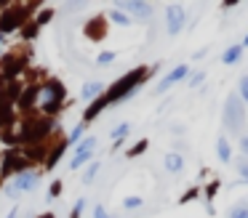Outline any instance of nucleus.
Here are the masks:
<instances>
[{
	"instance_id": "1",
	"label": "nucleus",
	"mask_w": 248,
	"mask_h": 218,
	"mask_svg": "<svg viewBox=\"0 0 248 218\" xmlns=\"http://www.w3.org/2000/svg\"><path fill=\"white\" fill-rule=\"evenodd\" d=\"M221 120H224V128L232 133V136H243V125H246V104L240 101L237 90L227 93V99H224V112H221Z\"/></svg>"
},
{
	"instance_id": "2",
	"label": "nucleus",
	"mask_w": 248,
	"mask_h": 218,
	"mask_svg": "<svg viewBox=\"0 0 248 218\" xmlns=\"http://www.w3.org/2000/svg\"><path fill=\"white\" fill-rule=\"evenodd\" d=\"M144 77H147V69H134V72L125 74L123 80H118V83H115V88H109L107 99H102L104 106H107L109 101H118V99H128V96H134L136 90H139V85H141V80H144Z\"/></svg>"
},
{
	"instance_id": "3",
	"label": "nucleus",
	"mask_w": 248,
	"mask_h": 218,
	"mask_svg": "<svg viewBox=\"0 0 248 218\" xmlns=\"http://www.w3.org/2000/svg\"><path fill=\"white\" fill-rule=\"evenodd\" d=\"M184 24H187V11H184V5L171 3L166 8V32L168 35H179L184 29Z\"/></svg>"
},
{
	"instance_id": "4",
	"label": "nucleus",
	"mask_w": 248,
	"mask_h": 218,
	"mask_svg": "<svg viewBox=\"0 0 248 218\" xmlns=\"http://www.w3.org/2000/svg\"><path fill=\"white\" fill-rule=\"evenodd\" d=\"M118 11L131 14V16H136V19H141V21L152 19V14H155V8H152L150 3H144V0H118Z\"/></svg>"
},
{
	"instance_id": "5",
	"label": "nucleus",
	"mask_w": 248,
	"mask_h": 218,
	"mask_svg": "<svg viewBox=\"0 0 248 218\" xmlns=\"http://www.w3.org/2000/svg\"><path fill=\"white\" fill-rule=\"evenodd\" d=\"M189 77V64H179V67H173L171 72L166 74V77L157 83V88H155V93L160 96V93H166L168 88H173L176 83H182V80H187Z\"/></svg>"
},
{
	"instance_id": "6",
	"label": "nucleus",
	"mask_w": 248,
	"mask_h": 218,
	"mask_svg": "<svg viewBox=\"0 0 248 218\" xmlns=\"http://www.w3.org/2000/svg\"><path fill=\"white\" fill-rule=\"evenodd\" d=\"M38 173H32V170H19V175L14 178V189L16 191H32L35 186H38Z\"/></svg>"
},
{
	"instance_id": "7",
	"label": "nucleus",
	"mask_w": 248,
	"mask_h": 218,
	"mask_svg": "<svg viewBox=\"0 0 248 218\" xmlns=\"http://www.w3.org/2000/svg\"><path fill=\"white\" fill-rule=\"evenodd\" d=\"M59 96H62L59 83L46 85V90H43V109L46 112H56V109H59Z\"/></svg>"
},
{
	"instance_id": "8",
	"label": "nucleus",
	"mask_w": 248,
	"mask_h": 218,
	"mask_svg": "<svg viewBox=\"0 0 248 218\" xmlns=\"http://www.w3.org/2000/svg\"><path fill=\"white\" fill-rule=\"evenodd\" d=\"M19 24H22V11H19V8L6 11V14L0 16V35H6V32L16 29Z\"/></svg>"
},
{
	"instance_id": "9",
	"label": "nucleus",
	"mask_w": 248,
	"mask_h": 218,
	"mask_svg": "<svg viewBox=\"0 0 248 218\" xmlns=\"http://www.w3.org/2000/svg\"><path fill=\"white\" fill-rule=\"evenodd\" d=\"M163 165H166L168 173L176 175V173H182V170H184V157H182L179 152H168L166 160H163Z\"/></svg>"
},
{
	"instance_id": "10",
	"label": "nucleus",
	"mask_w": 248,
	"mask_h": 218,
	"mask_svg": "<svg viewBox=\"0 0 248 218\" xmlns=\"http://www.w3.org/2000/svg\"><path fill=\"white\" fill-rule=\"evenodd\" d=\"M216 154H219L221 162H230L232 160V146H230V141H227V136L216 138Z\"/></svg>"
},
{
	"instance_id": "11",
	"label": "nucleus",
	"mask_w": 248,
	"mask_h": 218,
	"mask_svg": "<svg viewBox=\"0 0 248 218\" xmlns=\"http://www.w3.org/2000/svg\"><path fill=\"white\" fill-rule=\"evenodd\" d=\"M102 90H104V83H86V85H83V90H80V96L86 101H93L96 96H102Z\"/></svg>"
},
{
	"instance_id": "12",
	"label": "nucleus",
	"mask_w": 248,
	"mask_h": 218,
	"mask_svg": "<svg viewBox=\"0 0 248 218\" xmlns=\"http://www.w3.org/2000/svg\"><path fill=\"white\" fill-rule=\"evenodd\" d=\"M243 56V45H230L224 53H221V61L224 64H237Z\"/></svg>"
},
{
	"instance_id": "13",
	"label": "nucleus",
	"mask_w": 248,
	"mask_h": 218,
	"mask_svg": "<svg viewBox=\"0 0 248 218\" xmlns=\"http://www.w3.org/2000/svg\"><path fill=\"white\" fill-rule=\"evenodd\" d=\"M91 154H93V149H80V146H78V152H75V157H72L70 168H80V165H86L88 160H91Z\"/></svg>"
},
{
	"instance_id": "14",
	"label": "nucleus",
	"mask_w": 248,
	"mask_h": 218,
	"mask_svg": "<svg viewBox=\"0 0 248 218\" xmlns=\"http://www.w3.org/2000/svg\"><path fill=\"white\" fill-rule=\"evenodd\" d=\"M109 19H112L118 27H128V24H131V16H128V14H123V11H118V8L109 11Z\"/></svg>"
},
{
	"instance_id": "15",
	"label": "nucleus",
	"mask_w": 248,
	"mask_h": 218,
	"mask_svg": "<svg viewBox=\"0 0 248 218\" xmlns=\"http://www.w3.org/2000/svg\"><path fill=\"white\" fill-rule=\"evenodd\" d=\"M227 218H248V205H246V202H237V205H232L230 213H227Z\"/></svg>"
},
{
	"instance_id": "16",
	"label": "nucleus",
	"mask_w": 248,
	"mask_h": 218,
	"mask_svg": "<svg viewBox=\"0 0 248 218\" xmlns=\"http://www.w3.org/2000/svg\"><path fill=\"white\" fill-rule=\"evenodd\" d=\"M235 170H237V175H240V181H246V184H248V157L235 160Z\"/></svg>"
},
{
	"instance_id": "17",
	"label": "nucleus",
	"mask_w": 248,
	"mask_h": 218,
	"mask_svg": "<svg viewBox=\"0 0 248 218\" xmlns=\"http://www.w3.org/2000/svg\"><path fill=\"white\" fill-rule=\"evenodd\" d=\"M128 133H131V125H128V122H120V125L115 128V131L109 133V136H112V141H120V138H125Z\"/></svg>"
},
{
	"instance_id": "18",
	"label": "nucleus",
	"mask_w": 248,
	"mask_h": 218,
	"mask_svg": "<svg viewBox=\"0 0 248 218\" xmlns=\"http://www.w3.org/2000/svg\"><path fill=\"white\" fill-rule=\"evenodd\" d=\"M237 96H240L243 104H248V74H243L240 83H237Z\"/></svg>"
},
{
	"instance_id": "19",
	"label": "nucleus",
	"mask_w": 248,
	"mask_h": 218,
	"mask_svg": "<svg viewBox=\"0 0 248 218\" xmlns=\"http://www.w3.org/2000/svg\"><path fill=\"white\" fill-rule=\"evenodd\" d=\"M141 205H144V200H141V197H125V200H123L125 210H136V207H141Z\"/></svg>"
},
{
	"instance_id": "20",
	"label": "nucleus",
	"mask_w": 248,
	"mask_h": 218,
	"mask_svg": "<svg viewBox=\"0 0 248 218\" xmlns=\"http://www.w3.org/2000/svg\"><path fill=\"white\" fill-rule=\"evenodd\" d=\"M96 173H99V162L88 165V170H86V173H83V184H91V181L96 178Z\"/></svg>"
},
{
	"instance_id": "21",
	"label": "nucleus",
	"mask_w": 248,
	"mask_h": 218,
	"mask_svg": "<svg viewBox=\"0 0 248 218\" xmlns=\"http://www.w3.org/2000/svg\"><path fill=\"white\" fill-rule=\"evenodd\" d=\"M203 80H205V72H203V69H200V72H195V74H189V88H198Z\"/></svg>"
},
{
	"instance_id": "22",
	"label": "nucleus",
	"mask_w": 248,
	"mask_h": 218,
	"mask_svg": "<svg viewBox=\"0 0 248 218\" xmlns=\"http://www.w3.org/2000/svg\"><path fill=\"white\" fill-rule=\"evenodd\" d=\"M96 61L102 64V67H107V64H112V61H115V53H112V51H104V53H99Z\"/></svg>"
},
{
	"instance_id": "23",
	"label": "nucleus",
	"mask_w": 248,
	"mask_h": 218,
	"mask_svg": "<svg viewBox=\"0 0 248 218\" xmlns=\"http://www.w3.org/2000/svg\"><path fill=\"white\" fill-rule=\"evenodd\" d=\"M83 136V125H78V128H72V133H70V138H67V144H72V141H78V138Z\"/></svg>"
},
{
	"instance_id": "24",
	"label": "nucleus",
	"mask_w": 248,
	"mask_h": 218,
	"mask_svg": "<svg viewBox=\"0 0 248 218\" xmlns=\"http://www.w3.org/2000/svg\"><path fill=\"white\" fill-rule=\"evenodd\" d=\"M93 218H112V216H109L102 205H96V207H93Z\"/></svg>"
},
{
	"instance_id": "25",
	"label": "nucleus",
	"mask_w": 248,
	"mask_h": 218,
	"mask_svg": "<svg viewBox=\"0 0 248 218\" xmlns=\"http://www.w3.org/2000/svg\"><path fill=\"white\" fill-rule=\"evenodd\" d=\"M240 152H243V157H248V136L246 133L240 136Z\"/></svg>"
},
{
	"instance_id": "26",
	"label": "nucleus",
	"mask_w": 248,
	"mask_h": 218,
	"mask_svg": "<svg viewBox=\"0 0 248 218\" xmlns=\"http://www.w3.org/2000/svg\"><path fill=\"white\" fill-rule=\"evenodd\" d=\"M83 205H86L83 200H78V202H75V210H72V218H80V213H83Z\"/></svg>"
},
{
	"instance_id": "27",
	"label": "nucleus",
	"mask_w": 248,
	"mask_h": 218,
	"mask_svg": "<svg viewBox=\"0 0 248 218\" xmlns=\"http://www.w3.org/2000/svg\"><path fill=\"white\" fill-rule=\"evenodd\" d=\"M59 189H62V184H59V181H54V184H51V191H48V197H59Z\"/></svg>"
},
{
	"instance_id": "28",
	"label": "nucleus",
	"mask_w": 248,
	"mask_h": 218,
	"mask_svg": "<svg viewBox=\"0 0 248 218\" xmlns=\"http://www.w3.org/2000/svg\"><path fill=\"white\" fill-rule=\"evenodd\" d=\"M16 194H19V191H16V189H14V186H11V184H8V186H6V197H11V200H14V197H16Z\"/></svg>"
},
{
	"instance_id": "29",
	"label": "nucleus",
	"mask_w": 248,
	"mask_h": 218,
	"mask_svg": "<svg viewBox=\"0 0 248 218\" xmlns=\"http://www.w3.org/2000/svg\"><path fill=\"white\" fill-rule=\"evenodd\" d=\"M16 213H19V210H8V216H6V218H16Z\"/></svg>"
},
{
	"instance_id": "30",
	"label": "nucleus",
	"mask_w": 248,
	"mask_h": 218,
	"mask_svg": "<svg viewBox=\"0 0 248 218\" xmlns=\"http://www.w3.org/2000/svg\"><path fill=\"white\" fill-rule=\"evenodd\" d=\"M240 45H243V48H248V35L243 37V43H240Z\"/></svg>"
},
{
	"instance_id": "31",
	"label": "nucleus",
	"mask_w": 248,
	"mask_h": 218,
	"mask_svg": "<svg viewBox=\"0 0 248 218\" xmlns=\"http://www.w3.org/2000/svg\"><path fill=\"white\" fill-rule=\"evenodd\" d=\"M3 43H6V37H3V35H0V48H3Z\"/></svg>"
},
{
	"instance_id": "32",
	"label": "nucleus",
	"mask_w": 248,
	"mask_h": 218,
	"mask_svg": "<svg viewBox=\"0 0 248 218\" xmlns=\"http://www.w3.org/2000/svg\"><path fill=\"white\" fill-rule=\"evenodd\" d=\"M40 218H54V216H51V213H46V216H40Z\"/></svg>"
},
{
	"instance_id": "33",
	"label": "nucleus",
	"mask_w": 248,
	"mask_h": 218,
	"mask_svg": "<svg viewBox=\"0 0 248 218\" xmlns=\"http://www.w3.org/2000/svg\"><path fill=\"white\" fill-rule=\"evenodd\" d=\"M243 202H246V205H248V197H246V200H243Z\"/></svg>"
}]
</instances>
